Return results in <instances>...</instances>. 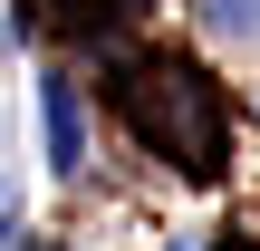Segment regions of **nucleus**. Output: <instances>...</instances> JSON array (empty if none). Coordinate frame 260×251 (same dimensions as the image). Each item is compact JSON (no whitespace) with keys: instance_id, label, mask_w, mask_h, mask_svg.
<instances>
[{"instance_id":"nucleus-1","label":"nucleus","mask_w":260,"mask_h":251,"mask_svg":"<svg viewBox=\"0 0 260 251\" xmlns=\"http://www.w3.org/2000/svg\"><path fill=\"white\" fill-rule=\"evenodd\" d=\"M116 106H125V126H135L154 155H174L183 174H222V97H212L203 68L145 58V68L116 87Z\"/></svg>"},{"instance_id":"nucleus-2","label":"nucleus","mask_w":260,"mask_h":251,"mask_svg":"<svg viewBox=\"0 0 260 251\" xmlns=\"http://www.w3.org/2000/svg\"><path fill=\"white\" fill-rule=\"evenodd\" d=\"M39 126H48V164L77 174V164H87V106H77V77H48V87H39Z\"/></svg>"},{"instance_id":"nucleus-3","label":"nucleus","mask_w":260,"mask_h":251,"mask_svg":"<svg viewBox=\"0 0 260 251\" xmlns=\"http://www.w3.org/2000/svg\"><path fill=\"white\" fill-rule=\"evenodd\" d=\"M203 10V29H222V39H260V0H193Z\"/></svg>"},{"instance_id":"nucleus-4","label":"nucleus","mask_w":260,"mask_h":251,"mask_svg":"<svg viewBox=\"0 0 260 251\" xmlns=\"http://www.w3.org/2000/svg\"><path fill=\"white\" fill-rule=\"evenodd\" d=\"M10 213H19V184H0V251H10Z\"/></svg>"},{"instance_id":"nucleus-5","label":"nucleus","mask_w":260,"mask_h":251,"mask_svg":"<svg viewBox=\"0 0 260 251\" xmlns=\"http://www.w3.org/2000/svg\"><path fill=\"white\" fill-rule=\"evenodd\" d=\"M19 251H29V242H19Z\"/></svg>"}]
</instances>
